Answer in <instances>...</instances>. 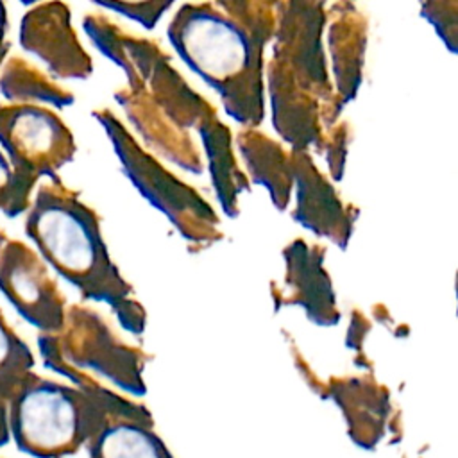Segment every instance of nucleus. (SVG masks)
Segmentation results:
<instances>
[{"mask_svg": "<svg viewBox=\"0 0 458 458\" xmlns=\"http://www.w3.org/2000/svg\"><path fill=\"white\" fill-rule=\"evenodd\" d=\"M276 2L213 0L182 4L166 27L181 61L213 88L238 125L265 118V48L276 30Z\"/></svg>", "mask_w": 458, "mask_h": 458, "instance_id": "nucleus-1", "label": "nucleus"}, {"mask_svg": "<svg viewBox=\"0 0 458 458\" xmlns=\"http://www.w3.org/2000/svg\"><path fill=\"white\" fill-rule=\"evenodd\" d=\"M27 233L54 270L84 299L107 304L125 331L134 336L143 335L147 311L113 263L98 215L77 193L61 184L41 188Z\"/></svg>", "mask_w": 458, "mask_h": 458, "instance_id": "nucleus-2", "label": "nucleus"}, {"mask_svg": "<svg viewBox=\"0 0 458 458\" xmlns=\"http://www.w3.org/2000/svg\"><path fill=\"white\" fill-rule=\"evenodd\" d=\"M93 116L104 127L125 177L190 243V252L204 250L224 240L216 211L193 186L150 156L111 109H97Z\"/></svg>", "mask_w": 458, "mask_h": 458, "instance_id": "nucleus-3", "label": "nucleus"}, {"mask_svg": "<svg viewBox=\"0 0 458 458\" xmlns=\"http://www.w3.org/2000/svg\"><path fill=\"white\" fill-rule=\"evenodd\" d=\"M82 27L93 45L125 75L129 91H143L186 131L216 114L215 106L195 91L174 68L170 55L152 39L134 36L106 14H88Z\"/></svg>", "mask_w": 458, "mask_h": 458, "instance_id": "nucleus-4", "label": "nucleus"}, {"mask_svg": "<svg viewBox=\"0 0 458 458\" xmlns=\"http://www.w3.org/2000/svg\"><path fill=\"white\" fill-rule=\"evenodd\" d=\"M326 5L327 2L318 0L276 2L272 59L322 104L329 127H333L340 120L344 107L336 98L329 77L322 41L326 30Z\"/></svg>", "mask_w": 458, "mask_h": 458, "instance_id": "nucleus-5", "label": "nucleus"}, {"mask_svg": "<svg viewBox=\"0 0 458 458\" xmlns=\"http://www.w3.org/2000/svg\"><path fill=\"white\" fill-rule=\"evenodd\" d=\"M327 247L304 238L292 240L283 249L284 279L270 283L276 311L284 306H301L306 318L320 327H335L342 315L329 272L324 268Z\"/></svg>", "mask_w": 458, "mask_h": 458, "instance_id": "nucleus-6", "label": "nucleus"}, {"mask_svg": "<svg viewBox=\"0 0 458 458\" xmlns=\"http://www.w3.org/2000/svg\"><path fill=\"white\" fill-rule=\"evenodd\" d=\"M290 159L295 190L292 218L315 236L345 250L360 218V208L352 202H344L310 152L290 150Z\"/></svg>", "mask_w": 458, "mask_h": 458, "instance_id": "nucleus-7", "label": "nucleus"}, {"mask_svg": "<svg viewBox=\"0 0 458 458\" xmlns=\"http://www.w3.org/2000/svg\"><path fill=\"white\" fill-rule=\"evenodd\" d=\"M265 89L274 131L288 150H317L324 132L331 129L322 104L272 57L265 61Z\"/></svg>", "mask_w": 458, "mask_h": 458, "instance_id": "nucleus-8", "label": "nucleus"}, {"mask_svg": "<svg viewBox=\"0 0 458 458\" xmlns=\"http://www.w3.org/2000/svg\"><path fill=\"white\" fill-rule=\"evenodd\" d=\"M61 331L68 349L81 363L104 370L114 379L140 385L138 374L145 354L123 344L100 313L75 304L66 311Z\"/></svg>", "mask_w": 458, "mask_h": 458, "instance_id": "nucleus-9", "label": "nucleus"}, {"mask_svg": "<svg viewBox=\"0 0 458 458\" xmlns=\"http://www.w3.org/2000/svg\"><path fill=\"white\" fill-rule=\"evenodd\" d=\"M23 47L61 79H88L93 63L82 48L64 4H45L29 13L21 29Z\"/></svg>", "mask_w": 458, "mask_h": 458, "instance_id": "nucleus-10", "label": "nucleus"}, {"mask_svg": "<svg viewBox=\"0 0 458 458\" xmlns=\"http://www.w3.org/2000/svg\"><path fill=\"white\" fill-rule=\"evenodd\" d=\"M113 97L140 134L145 148L150 150V156H159L190 174L202 172L204 163L200 148L190 131L174 122L143 91L120 88Z\"/></svg>", "mask_w": 458, "mask_h": 458, "instance_id": "nucleus-11", "label": "nucleus"}, {"mask_svg": "<svg viewBox=\"0 0 458 458\" xmlns=\"http://www.w3.org/2000/svg\"><path fill=\"white\" fill-rule=\"evenodd\" d=\"M326 30L329 77L338 102L345 107L354 100L363 81L369 20L352 2H331L326 5Z\"/></svg>", "mask_w": 458, "mask_h": 458, "instance_id": "nucleus-12", "label": "nucleus"}, {"mask_svg": "<svg viewBox=\"0 0 458 458\" xmlns=\"http://www.w3.org/2000/svg\"><path fill=\"white\" fill-rule=\"evenodd\" d=\"M9 147L20 156L25 172L55 177V170L72 161L75 141L68 127L57 114L39 107H21L14 111L9 129Z\"/></svg>", "mask_w": 458, "mask_h": 458, "instance_id": "nucleus-13", "label": "nucleus"}, {"mask_svg": "<svg viewBox=\"0 0 458 458\" xmlns=\"http://www.w3.org/2000/svg\"><path fill=\"white\" fill-rule=\"evenodd\" d=\"M5 292L20 313L43 331L64 327V299L41 261L23 247H14V263L5 272Z\"/></svg>", "mask_w": 458, "mask_h": 458, "instance_id": "nucleus-14", "label": "nucleus"}, {"mask_svg": "<svg viewBox=\"0 0 458 458\" xmlns=\"http://www.w3.org/2000/svg\"><path fill=\"white\" fill-rule=\"evenodd\" d=\"M79 404L73 392L41 385L29 392L20 406L23 435L43 449H59L70 444L79 429Z\"/></svg>", "mask_w": 458, "mask_h": 458, "instance_id": "nucleus-15", "label": "nucleus"}, {"mask_svg": "<svg viewBox=\"0 0 458 458\" xmlns=\"http://www.w3.org/2000/svg\"><path fill=\"white\" fill-rule=\"evenodd\" d=\"M236 148L245 163L249 182L263 186L274 208L284 211L293 191L290 150L259 129L242 127L236 134Z\"/></svg>", "mask_w": 458, "mask_h": 458, "instance_id": "nucleus-16", "label": "nucleus"}, {"mask_svg": "<svg viewBox=\"0 0 458 458\" xmlns=\"http://www.w3.org/2000/svg\"><path fill=\"white\" fill-rule=\"evenodd\" d=\"M195 131L200 136L216 200L227 216L236 218L240 215V195L250 190V182L238 166L231 131L218 114L204 118Z\"/></svg>", "mask_w": 458, "mask_h": 458, "instance_id": "nucleus-17", "label": "nucleus"}, {"mask_svg": "<svg viewBox=\"0 0 458 458\" xmlns=\"http://www.w3.org/2000/svg\"><path fill=\"white\" fill-rule=\"evenodd\" d=\"M100 458H161L157 440L141 426L116 422L100 438Z\"/></svg>", "mask_w": 458, "mask_h": 458, "instance_id": "nucleus-18", "label": "nucleus"}, {"mask_svg": "<svg viewBox=\"0 0 458 458\" xmlns=\"http://www.w3.org/2000/svg\"><path fill=\"white\" fill-rule=\"evenodd\" d=\"M420 16L435 29L451 54L458 50V2L429 0L420 4Z\"/></svg>", "mask_w": 458, "mask_h": 458, "instance_id": "nucleus-19", "label": "nucleus"}, {"mask_svg": "<svg viewBox=\"0 0 458 458\" xmlns=\"http://www.w3.org/2000/svg\"><path fill=\"white\" fill-rule=\"evenodd\" d=\"M349 141H351V125L345 120H338L331 129L324 132L322 141L315 150L317 154L326 157L329 177L335 182L344 179Z\"/></svg>", "mask_w": 458, "mask_h": 458, "instance_id": "nucleus-20", "label": "nucleus"}, {"mask_svg": "<svg viewBox=\"0 0 458 458\" xmlns=\"http://www.w3.org/2000/svg\"><path fill=\"white\" fill-rule=\"evenodd\" d=\"M102 9L118 13L132 21L140 23L143 29L152 30L163 14L174 5V2H97Z\"/></svg>", "mask_w": 458, "mask_h": 458, "instance_id": "nucleus-21", "label": "nucleus"}, {"mask_svg": "<svg viewBox=\"0 0 458 458\" xmlns=\"http://www.w3.org/2000/svg\"><path fill=\"white\" fill-rule=\"evenodd\" d=\"M370 329H372L370 318L361 310L354 308L351 311V320H349V327H347V335H345V345L349 349H352L360 360H365L363 342L369 336Z\"/></svg>", "mask_w": 458, "mask_h": 458, "instance_id": "nucleus-22", "label": "nucleus"}, {"mask_svg": "<svg viewBox=\"0 0 458 458\" xmlns=\"http://www.w3.org/2000/svg\"><path fill=\"white\" fill-rule=\"evenodd\" d=\"M372 315H374L376 320H377L381 326H385L394 336H397V338L408 336V327L401 329V326L392 318V315L388 313V310H386L383 304H376V306L372 308Z\"/></svg>", "mask_w": 458, "mask_h": 458, "instance_id": "nucleus-23", "label": "nucleus"}, {"mask_svg": "<svg viewBox=\"0 0 458 458\" xmlns=\"http://www.w3.org/2000/svg\"><path fill=\"white\" fill-rule=\"evenodd\" d=\"M7 344H9V340H7V333L4 331V327L0 326V361L4 360V356L7 354Z\"/></svg>", "mask_w": 458, "mask_h": 458, "instance_id": "nucleus-24", "label": "nucleus"}, {"mask_svg": "<svg viewBox=\"0 0 458 458\" xmlns=\"http://www.w3.org/2000/svg\"><path fill=\"white\" fill-rule=\"evenodd\" d=\"M5 166H4V163H2V159H0V182L5 179Z\"/></svg>", "mask_w": 458, "mask_h": 458, "instance_id": "nucleus-25", "label": "nucleus"}]
</instances>
